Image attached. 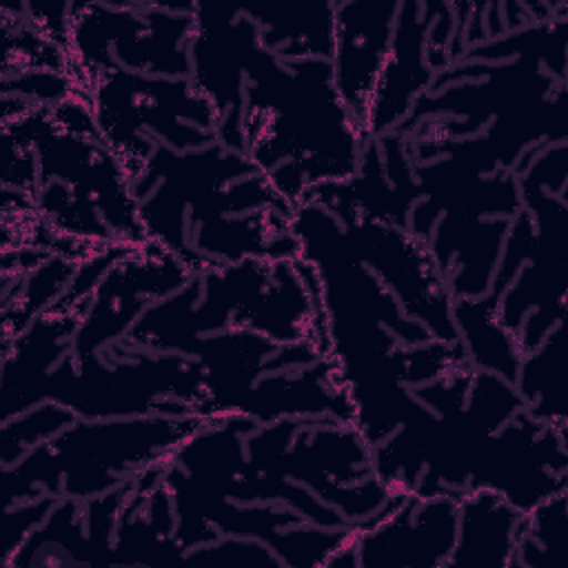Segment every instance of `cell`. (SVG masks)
<instances>
[{
  "instance_id": "6da1fadb",
  "label": "cell",
  "mask_w": 568,
  "mask_h": 568,
  "mask_svg": "<svg viewBox=\"0 0 568 568\" xmlns=\"http://www.w3.org/2000/svg\"><path fill=\"white\" fill-rule=\"evenodd\" d=\"M244 153L295 206L326 182L357 173L368 140L342 102L331 60H280L262 44L244 80Z\"/></svg>"
},
{
  "instance_id": "7a4b0ae2",
  "label": "cell",
  "mask_w": 568,
  "mask_h": 568,
  "mask_svg": "<svg viewBox=\"0 0 568 568\" xmlns=\"http://www.w3.org/2000/svg\"><path fill=\"white\" fill-rule=\"evenodd\" d=\"M197 415H135L75 419L11 466H2L4 508L38 499L89 501L129 486L171 459L200 426Z\"/></svg>"
},
{
  "instance_id": "3957f363",
  "label": "cell",
  "mask_w": 568,
  "mask_h": 568,
  "mask_svg": "<svg viewBox=\"0 0 568 568\" xmlns=\"http://www.w3.org/2000/svg\"><path fill=\"white\" fill-rule=\"evenodd\" d=\"M246 462L300 484L333 506L348 526H364L397 497L373 470V446L353 422L280 419L246 435Z\"/></svg>"
},
{
  "instance_id": "277c9868",
  "label": "cell",
  "mask_w": 568,
  "mask_h": 568,
  "mask_svg": "<svg viewBox=\"0 0 568 568\" xmlns=\"http://www.w3.org/2000/svg\"><path fill=\"white\" fill-rule=\"evenodd\" d=\"M200 397L202 373L193 357L126 342L84 357L69 351L40 388V404H62L78 419L195 415Z\"/></svg>"
},
{
  "instance_id": "5b68a950",
  "label": "cell",
  "mask_w": 568,
  "mask_h": 568,
  "mask_svg": "<svg viewBox=\"0 0 568 568\" xmlns=\"http://www.w3.org/2000/svg\"><path fill=\"white\" fill-rule=\"evenodd\" d=\"M100 140L120 158L129 180L158 144L175 151L217 140V111L189 78H153L109 69L80 91Z\"/></svg>"
},
{
  "instance_id": "8992f818",
  "label": "cell",
  "mask_w": 568,
  "mask_h": 568,
  "mask_svg": "<svg viewBox=\"0 0 568 568\" xmlns=\"http://www.w3.org/2000/svg\"><path fill=\"white\" fill-rule=\"evenodd\" d=\"M339 224L357 260L390 291L410 320L435 339H457L453 295L426 240L404 226L355 213Z\"/></svg>"
},
{
  "instance_id": "52a82bcc",
  "label": "cell",
  "mask_w": 568,
  "mask_h": 568,
  "mask_svg": "<svg viewBox=\"0 0 568 568\" xmlns=\"http://www.w3.org/2000/svg\"><path fill=\"white\" fill-rule=\"evenodd\" d=\"M193 275L175 253L153 240L126 246L95 284L71 355H93L122 342L151 304L180 291Z\"/></svg>"
},
{
  "instance_id": "ba28073f",
  "label": "cell",
  "mask_w": 568,
  "mask_h": 568,
  "mask_svg": "<svg viewBox=\"0 0 568 568\" xmlns=\"http://www.w3.org/2000/svg\"><path fill=\"white\" fill-rule=\"evenodd\" d=\"M473 488L495 490L521 513L568 490V430L521 408L479 448L468 477Z\"/></svg>"
},
{
  "instance_id": "9c48e42d",
  "label": "cell",
  "mask_w": 568,
  "mask_h": 568,
  "mask_svg": "<svg viewBox=\"0 0 568 568\" xmlns=\"http://www.w3.org/2000/svg\"><path fill=\"white\" fill-rule=\"evenodd\" d=\"M191 84L217 111V142L244 153V80L260 36L240 4L195 2Z\"/></svg>"
},
{
  "instance_id": "30bf717a",
  "label": "cell",
  "mask_w": 568,
  "mask_h": 568,
  "mask_svg": "<svg viewBox=\"0 0 568 568\" xmlns=\"http://www.w3.org/2000/svg\"><path fill=\"white\" fill-rule=\"evenodd\" d=\"M457 539L455 495H402L351 532L355 568H446Z\"/></svg>"
},
{
  "instance_id": "8fae6325",
  "label": "cell",
  "mask_w": 568,
  "mask_h": 568,
  "mask_svg": "<svg viewBox=\"0 0 568 568\" xmlns=\"http://www.w3.org/2000/svg\"><path fill=\"white\" fill-rule=\"evenodd\" d=\"M399 2H335L333 84L364 131L368 104L390 53ZM366 135V131H364Z\"/></svg>"
},
{
  "instance_id": "7c38bea8",
  "label": "cell",
  "mask_w": 568,
  "mask_h": 568,
  "mask_svg": "<svg viewBox=\"0 0 568 568\" xmlns=\"http://www.w3.org/2000/svg\"><path fill=\"white\" fill-rule=\"evenodd\" d=\"M437 4L439 2H399L390 53L366 113V138L397 133L415 102L430 89L435 73L426 60V38Z\"/></svg>"
},
{
  "instance_id": "4fadbf2b",
  "label": "cell",
  "mask_w": 568,
  "mask_h": 568,
  "mask_svg": "<svg viewBox=\"0 0 568 568\" xmlns=\"http://www.w3.org/2000/svg\"><path fill=\"white\" fill-rule=\"evenodd\" d=\"M524 513L488 488L457 497V539L446 568H510Z\"/></svg>"
},
{
  "instance_id": "5bb4252c",
  "label": "cell",
  "mask_w": 568,
  "mask_h": 568,
  "mask_svg": "<svg viewBox=\"0 0 568 568\" xmlns=\"http://www.w3.org/2000/svg\"><path fill=\"white\" fill-rule=\"evenodd\" d=\"M257 27L262 47L280 60H331L335 38V2L240 4Z\"/></svg>"
},
{
  "instance_id": "9a60e30c",
  "label": "cell",
  "mask_w": 568,
  "mask_h": 568,
  "mask_svg": "<svg viewBox=\"0 0 568 568\" xmlns=\"http://www.w3.org/2000/svg\"><path fill=\"white\" fill-rule=\"evenodd\" d=\"M564 317L535 348L521 355L515 388L524 410L532 417L568 430V355Z\"/></svg>"
},
{
  "instance_id": "2e32d148",
  "label": "cell",
  "mask_w": 568,
  "mask_h": 568,
  "mask_svg": "<svg viewBox=\"0 0 568 568\" xmlns=\"http://www.w3.org/2000/svg\"><path fill=\"white\" fill-rule=\"evenodd\" d=\"M497 291H488L481 297L455 300L453 322L464 355L475 371L497 373L515 382L521 351L515 335L497 320Z\"/></svg>"
},
{
  "instance_id": "e0dca14e",
  "label": "cell",
  "mask_w": 568,
  "mask_h": 568,
  "mask_svg": "<svg viewBox=\"0 0 568 568\" xmlns=\"http://www.w3.org/2000/svg\"><path fill=\"white\" fill-rule=\"evenodd\" d=\"M566 506L568 490L557 493L524 513L510 568H541L550 555L559 564L566 530Z\"/></svg>"
},
{
  "instance_id": "ac0fdd59",
  "label": "cell",
  "mask_w": 568,
  "mask_h": 568,
  "mask_svg": "<svg viewBox=\"0 0 568 568\" xmlns=\"http://www.w3.org/2000/svg\"><path fill=\"white\" fill-rule=\"evenodd\" d=\"M78 417L55 402H42L0 422V466H11L40 444L55 437Z\"/></svg>"
},
{
  "instance_id": "d6986e66",
  "label": "cell",
  "mask_w": 568,
  "mask_h": 568,
  "mask_svg": "<svg viewBox=\"0 0 568 568\" xmlns=\"http://www.w3.org/2000/svg\"><path fill=\"white\" fill-rule=\"evenodd\" d=\"M182 564L213 568H284V561L266 541L244 535H217L206 544L189 548Z\"/></svg>"
},
{
  "instance_id": "ffe728a7",
  "label": "cell",
  "mask_w": 568,
  "mask_h": 568,
  "mask_svg": "<svg viewBox=\"0 0 568 568\" xmlns=\"http://www.w3.org/2000/svg\"><path fill=\"white\" fill-rule=\"evenodd\" d=\"M55 497H38L29 501H20L13 506H7L2 510V555L0 564L7 568L11 557L18 552V548L27 541V537L47 519L51 508L55 506Z\"/></svg>"
}]
</instances>
